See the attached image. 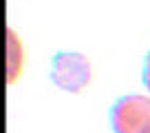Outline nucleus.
<instances>
[{
    "label": "nucleus",
    "mask_w": 150,
    "mask_h": 133,
    "mask_svg": "<svg viewBox=\"0 0 150 133\" xmlns=\"http://www.w3.org/2000/svg\"><path fill=\"white\" fill-rule=\"evenodd\" d=\"M51 82L66 93H82L93 82V64L80 51H57L51 60Z\"/></svg>",
    "instance_id": "obj_1"
},
{
    "label": "nucleus",
    "mask_w": 150,
    "mask_h": 133,
    "mask_svg": "<svg viewBox=\"0 0 150 133\" xmlns=\"http://www.w3.org/2000/svg\"><path fill=\"white\" fill-rule=\"evenodd\" d=\"M112 133H150V98L144 93H130L115 100L110 107Z\"/></svg>",
    "instance_id": "obj_2"
},
{
    "label": "nucleus",
    "mask_w": 150,
    "mask_h": 133,
    "mask_svg": "<svg viewBox=\"0 0 150 133\" xmlns=\"http://www.w3.org/2000/svg\"><path fill=\"white\" fill-rule=\"evenodd\" d=\"M5 44H7V56H5V62H7V84H13L16 80H18V76L22 73L24 69V62H27V49H24L22 40H20V36L13 31L11 27H7L5 31Z\"/></svg>",
    "instance_id": "obj_3"
},
{
    "label": "nucleus",
    "mask_w": 150,
    "mask_h": 133,
    "mask_svg": "<svg viewBox=\"0 0 150 133\" xmlns=\"http://www.w3.org/2000/svg\"><path fill=\"white\" fill-rule=\"evenodd\" d=\"M141 82H144V87L150 91V51L146 53V58H144V69H141Z\"/></svg>",
    "instance_id": "obj_4"
}]
</instances>
